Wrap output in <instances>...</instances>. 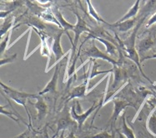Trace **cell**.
<instances>
[{"instance_id": "7a4b0ae2", "label": "cell", "mask_w": 156, "mask_h": 138, "mask_svg": "<svg viewBox=\"0 0 156 138\" xmlns=\"http://www.w3.org/2000/svg\"><path fill=\"white\" fill-rule=\"evenodd\" d=\"M74 14L76 16L77 22L76 24H74V28H73V32L74 33V39H73V48L71 49V52L72 54L70 55L69 60V63L68 64H70L72 61L73 60V58H74V55H75V52H76L77 45H78V43H79V40H80V38L81 34L83 33H89V34H92V30L89 29V27L87 26V24L85 23V21L83 20V19L81 18L79 13L77 12H74Z\"/></svg>"}, {"instance_id": "f1b7e54d", "label": "cell", "mask_w": 156, "mask_h": 138, "mask_svg": "<svg viewBox=\"0 0 156 138\" xmlns=\"http://www.w3.org/2000/svg\"><path fill=\"white\" fill-rule=\"evenodd\" d=\"M150 59H156V53L154 55H151V56H144L143 59H141L140 60V63H142L144 60H150Z\"/></svg>"}, {"instance_id": "44dd1931", "label": "cell", "mask_w": 156, "mask_h": 138, "mask_svg": "<svg viewBox=\"0 0 156 138\" xmlns=\"http://www.w3.org/2000/svg\"><path fill=\"white\" fill-rule=\"evenodd\" d=\"M93 61V65H92V71L90 72V74H89V81L91 80H93L94 78L96 77L97 75H99L100 74H110L113 72V69L111 70H108V71H98V67L100 66V64H99L97 63V61L95 60H92Z\"/></svg>"}, {"instance_id": "6da1fadb", "label": "cell", "mask_w": 156, "mask_h": 138, "mask_svg": "<svg viewBox=\"0 0 156 138\" xmlns=\"http://www.w3.org/2000/svg\"><path fill=\"white\" fill-rule=\"evenodd\" d=\"M1 87H2V90H3V92L5 94L4 96H8L9 99L14 100L17 104L19 105H21L24 108H25L26 111L28 113V116H29V123H30V126H31V117H30V114H29V111L26 107V102H27V100L29 98H34V99H36L38 97V95L36 94H29L26 93V92H23V91H19V90H17L15 89H13L12 87L7 85L5 84H3V82H1Z\"/></svg>"}, {"instance_id": "ac0fdd59", "label": "cell", "mask_w": 156, "mask_h": 138, "mask_svg": "<svg viewBox=\"0 0 156 138\" xmlns=\"http://www.w3.org/2000/svg\"><path fill=\"white\" fill-rule=\"evenodd\" d=\"M6 107L7 106H1V107H0V112H1V114L2 115H5V116H7L9 118L12 119L13 121H14V122H16V123H18V124H19V121H22L23 123L24 124V125H28V127H30L29 126V125H28L27 123L25 122V121H23V119L20 116V115H18V114H13V112H11V111H8L6 110Z\"/></svg>"}, {"instance_id": "2e32d148", "label": "cell", "mask_w": 156, "mask_h": 138, "mask_svg": "<svg viewBox=\"0 0 156 138\" xmlns=\"http://www.w3.org/2000/svg\"><path fill=\"white\" fill-rule=\"evenodd\" d=\"M140 1H136V2L134 3V5L129 9V10L128 11L127 13H125L120 20H119L118 21H116V22L121 23L124 22V21H126V20L135 19V16L137 15L138 12H139V10H140Z\"/></svg>"}, {"instance_id": "9c48e42d", "label": "cell", "mask_w": 156, "mask_h": 138, "mask_svg": "<svg viewBox=\"0 0 156 138\" xmlns=\"http://www.w3.org/2000/svg\"><path fill=\"white\" fill-rule=\"evenodd\" d=\"M64 32V30H62L60 32L55 34V35L54 36V43L51 46V51L53 52V55H54V58H55V63L54 66H55L58 62H60L61 59L64 58V55H65L61 46V38L63 36Z\"/></svg>"}, {"instance_id": "5b68a950", "label": "cell", "mask_w": 156, "mask_h": 138, "mask_svg": "<svg viewBox=\"0 0 156 138\" xmlns=\"http://www.w3.org/2000/svg\"><path fill=\"white\" fill-rule=\"evenodd\" d=\"M103 100H104V99L101 100H100V103H99V105H97V106H96L95 104L94 103V104L92 105V106H91L89 109L87 110L85 112L81 113V114H80V113H78L76 111V107H75V105H73V106H72L71 111H70V114H71L72 118H73V120L77 122L79 129H80V130L82 129V126H83V125L84 124V122H86V120L88 119V117L92 114L93 111H94V110L99 109V107H102Z\"/></svg>"}, {"instance_id": "e0dca14e", "label": "cell", "mask_w": 156, "mask_h": 138, "mask_svg": "<svg viewBox=\"0 0 156 138\" xmlns=\"http://www.w3.org/2000/svg\"><path fill=\"white\" fill-rule=\"evenodd\" d=\"M153 106H151L148 101L144 103L143 105V106H142V108L140 109V112H139V114L137 115V116L134 119V122H144V121L146 120L148 115H149L150 113V111L153 110Z\"/></svg>"}, {"instance_id": "d4e9b609", "label": "cell", "mask_w": 156, "mask_h": 138, "mask_svg": "<svg viewBox=\"0 0 156 138\" xmlns=\"http://www.w3.org/2000/svg\"><path fill=\"white\" fill-rule=\"evenodd\" d=\"M13 29H11L9 32L7 34L6 37H5V39H3V40H1V47H0V51H1V55H3V53L6 51L7 48H8V44H9V41L10 39V36L12 34V32H13Z\"/></svg>"}, {"instance_id": "30bf717a", "label": "cell", "mask_w": 156, "mask_h": 138, "mask_svg": "<svg viewBox=\"0 0 156 138\" xmlns=\"http://www.w3.org/2000/svg\"><path fill=\"white\" fill-rule=\"evenodd\" d=\"M53 13H54V15L56 17V19H57V20L58 21V23L60 24L61 28L63 29V30H64V32H65V34H66L68 37H69V39L70 42H71V44H72V48L71 49H73V41L72 40V39H71V37H70L69 34V30L73 31V28H74V24H70V23L68 22L67 20L64 19V16L62 15V13H61V12L59 11V9H58V8H54V9H53Z\"/></svg>"}, {"instance_id": "4fadbf2b", "label": "cell", "mask_w": 156, "mask_h": 138, "mask_svg": "<svg viewBox=\"0 0 156 138\" xmlns=\"http://www.w3.org/2000/svg\"><path fill=\"white\" fill-rule=\"evenodd\" d=\"M36 102L34 103V108L37 111V116H38V120L39 122H42L44 119L47 116V112H48V106L44 101V98L41 96H38L36 98Z\"/></svg>"}, {"instance_id": "cb8c5ba5", "label": "cell", "mask_w": 156, "mask_h": 138, "mask_svg": "<svg viewBox=\"0 0 156 138\" xmlns=\"http://www.w3.org/2000/svg\"><path fill=\"white\" fill-rule=\"evenodd\" d=\"M148 128L151 133L156 135V116L155 111L150 116L149 122H148Z\"/></svg>"}, {"instance_id": "9a60e30c", "label": "cell", "mask_w": 156, "mask_h": 138, "mask_svg": "<svg viewBox=\"0 0 156 138\" xmlns=\"http://www.w3.org/2000/svg\"><path fill=\"white\" fill-rule=\"evenodd\" d=\"M137 22L136 19H132V20H129L124 21V22L118 23L115 22L114 24H108L109 27H111L113 29H116L118 31L122 33L128 32L129 30H130L134 27L135 24Z\"/></svg>"}, {"instance_id": "83f0119b", "label": "cell", "mask_w": 156, "mask_h": 138, "mask_svg": "<svg viewBox=\"0 0 156 138\" xmlns=\"http://www.w3.org/2000/svg\"><path fill=\"white\" fill-rule=\"evenodd\" d=\"M156 23V13L154 14L153 16L150 18V20H148V23L146 24V28H150V26L153 25L154 24Z\"/></svg>"}, {"instance_id": "7c38bea8", "label": "cell", "mask_w": 156, "mask_h": 138, "mask_svg": "<svg viewBox=\"0 0 156 138\" xmlns=\"http://www.w3.org/2000/svg\"><path fill=\"white\" fill-rule=\"evenodd\" d=\"M154 45V40L153 39V37L150 34H149L148 35L145 36L142 39H140L137 44V51L139 53V55L142 57L141 59H143L144 57V55L148 50L152 49Z\"/></svg>"}, {"instance_id": "4dcf8cb0", "label": "cell", "mask_w": 156, "mask_h": 138, "mask_svg": "<svg viewBox=\"0 0 156 138\" xmlns=\"http://www.w3.org/2000/svg\"><path fill=\"white\" fill-rule=\"evenodd\" d=\"M116 132H117V133L119 134V138H125V136H124L122 134L121 132L119 131V130H116Z\"/></svg>"}, {"instance_id": "7402d4cb", "label": "cell", "mask_w": 156, "mask_h": 138, "mask_svg": "<svg viewBox=\"0 0 156 138\" xmlns=\"http://www.w3.org/2000/svg\"><path fill=\"white\" fill-rule=\"evenodd\" d=\"M86 3L88 4V9H89V13L90 16L94 18L98 23H103V24H105L106 25H108V23H107L105 20H103L99 13H97V11L94 9V7H93L92 3H91L90 1H86Z\"/></svg>"}, {"instance_id": "603a6c76", "label": "cell", "mask_w": 156, "mask_h": 138, "mask_svg": "<svg viewBox=\"0 0 156 138\" xmlns=\"http://www.w3.org/2000/svg\"><path fill=\"white\" fill-rule=\"evenodd\" d=\"M122 120H123V124H122V134L125 136L126 138H136L134 136V133L133 130L130 129L128 126L127 123H126V120H125V116L123 115L122 116Z\"/></svg>"}, {"instance_id": "f546056e", "label": "cell", "mask_w": 156, "mask_h": 138, "mask_svg": "<svg viewBox=\"0 0 156 138\" xmlns=\"http://www.w3.org/2000/svg\"><path fill=\"white\" fill-rule=\"evenodd\" d=\"M65 138H78V137H76V136H75V135H74V133H73V132H71Z\"/></svg>"}, {"instance_id": "3957f363", "label": "cell", "mask_w": 156, "mask_h": 138, "mask_svg": "<svg viewBox=\"0 0 156 138\" xmlns=\"http://www.w3.org/2000/svg\"><path fill=\"white\" fill-rule=\"evenodd\" d=\"M95 39H91V45L89 46V48L87 49L86 50H84L83 53V56H86L89 57V59H93V60H95V59H101L104 60L108 61V63H110L111 64L114 65H119L118 60H115L113 58H111L110 56H108L107 54L103 53L101 50H99V49L96 47L95 45Z\"/></svg>"}, {"instance_id": "8fae6325", "label": "cell", "mask_w": 156, "mask_h": 138, "mask_svg": "<svg viewBox=\"0 0 156 138\" xmlns=\"http://www.w3.org/2000/svg\"><path fill=\"white\" fill-rule=\"evenodd\" d=\"M32 29H34L35 30V32L38 34V35L40 37V39H41V55L42 56H47L48 57V62H47V67H46V70L47 71L48 69V64H49V62H50V58H51V49L48 47V42H47V34H44V31L42 30H38V29H35L34 27H31Z\"/></svg>"}, {"instance_id": "484cf974", "label": "cell", "mask_w": 156, "mask_h": 138, "mask_svg": "<svg viewBox=\"0 0 156 138\" xmlns=\"http://www.w3.org/2000/svg\"><path fill=\"white\" fill-rule=\"evenodd\" d=\"M89 138H115V132H113L111 134H109L106 131H104V132L98 133L95 136H93Z\"/></svg>"}, {"instance_id": "8992f818", "label": "cell", "mask_w": 156, "mask_h": 138, "mask_svg": "<svg viewBox=\"0 0 156 138\" xmlns=\"http://www.w3.org/2000/svg\"><path fill=\"white\" fill-rule=\"evenodd\" d=\"M112 101L114 102V105H115V108H114V112L112 114L111 117L108 121V124L110 123V125H111V132H115L114 128L115 126V123L118 120L119 116H120V114L123 112L126 107L128 106H132L130 103L128 102L127 100H124L122 99H118V98H114L112 100ZM133 107V106H132Z\"/></svg>"}, {"instance_id": "4316f807", "label": "cell", "mask_w": 156, "mask_h": 138, "mask_svg": "<svg viewBox=\"0 0 156 138\" xmlns=\"http://www.w3.org/2000/svg\"><path fill=\"white\" fill-rule=\"evenodd\" d=\"M17 58V54H13V55H11L9 57H7L5 59H2L1 60V66H3L4 64H10V63H13V61L15 60Z\"/></svg>"}, {"instance_id": "ba28073f", "label": "cell", "mask_w": 156, "mask_h": 138, "mask_svg": "<svg viewBox=\"0 0 156 138\" xmlns=\"http://www.w3.org/2000/svg\"><path fill=\"white\" fill-rule=\"evenodd\" d=\"M62 66V63L59 62L58 64L55 65V70H54V74L48 81V83L46 85V86L38 92V96H43L44 94L52 93L56 94L57 93V85H58V76H59V73H60V69Z\"/></svg>"}, {"instance_id": "ffe728a7", "label": "cell", "mask_w": 156, "mask_h": 138, "mask_svg": "<svg viewBox=\"0 0 156 138\" xmlns=\"http://www.w3.org/2000/svg\"><path fill=\"white\" fill-rule=\"evenodd\" d=\"M13 24V16L9 15L4 20V22L2 23L1 24V37L3 38L4 34H6L9 32L11 29H13L12 26Z\"/></svg>"}, {"instance_id": "d6986e66", "label": "cell", "mask_w": 156, "mask_h": 138, "mask_svg": "<svg viewBox=\"0 0 156 138\" xmlns=\"http://www.w3.org/2000/svg\"><path fill=\"white\" fill-rule=\"evenodd\" d=\"M43 20H45L47 22L49 23H53L54 24H56L57 26H58L59 28H61L60 24L58 23V21L56 19V17L54 15V13H53V10H51L50 9H47L45 10L44 13H42L41 16H40Z\"/></svg>"}, {"instance_id": "5bb4252c", "label": "cell", "mask_w": 156, "mask_h": 138, "mask_svg": "<svg viewBox=\"0 0 156 138\" xmlns=\"http://www.w3.org/2000/svg\"><path fill=\"white\" fill-rule=\"evenodd\" d=\"M89 37L90 39H96L98 41L101 42L103 45L105 46V49H106V54L107 55H114V56H117V50H119V49H117V47L115 46L113 43L108 40V39H104V38H101L99 36H96L95 34H89Z\"/></svg>"}, {"instance_id": "277c9868", "label": "cell", "mask_w": 156, "mask_h": 138, "mask_svg": "<svg viewBox=\"0 0 156 138\" xmlns=\"http://www.w3.org/2000/svg\"><path fill=\"white\" fill-rule=\"evenodd\" d=\"M77 127H78L77 122L72 118L71 114H70V112L69 111V110L67 108V106H65L64 110L61 112L59 118L58 119L56 135H58V132H60V131L64 132V130H67V129L70 128H73V130H75Z\"/></svg>"}, {"instance_id": "52a82bcc", "label": "cell", "mask_w": 156, "mask_h": 138, "mask_svg": "<svg viewBox=\"0 0 156 138\" xmlns=\"http://www.w3.org/2000/svg\"><path fill=\"white\" fill-rule=\"evenodd\" d=\"M92 66V64H90L89 69V72L87 74L86 79L84 80L83 83L78 85V86L73 87L72 90H70V92L69 93V96L66 98V103L70 101L71 100L76 99V98H83V97L86 96V91L89 89L88 85L89 83V74H90V67Z\"/></svg>"}]
</instances>
